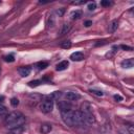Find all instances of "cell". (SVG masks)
I'll list each match as a JSON object with an SVG mask.
<instances>
[{
  "instance_id": "6da1fadb",
  "label": "cell",
  "mask_w": 134,
  "mask_h": 134,
  "mask_svg": "<svg viewBox=\"0 0 134 134\" xmlns=\"http://www.w3.org/2000/svg\"><path fill=\"white\" fill-rule=\"evenodd\" d=\"M25 122V116L19 111H13L5 116V124L9 127L22 126Z\"/></svg>"
},
{
  "instance_id": "7a4b0ae2",
  "label": "cell",
  "mask_w": 134,
  "mask_h": 134,
  "mask_svg": "<svg viewBox=\"0 0 134 134\" xmlns=\"http://www.w3.org/2000/svg\"><path fill=\"white\" fill-rule=\"evenodd\" d=\"M81 113L83 115V118H84V121L88 125H92L95 122V117L92 113V109H91V106L90 104L88 103H84L81 107Z\"/></svg>"
},
{
  "instance_id": "3957f363",
  "label": "cell",
  "mask_w": 134,
  "mask_h": 134,
  "mask_svg": "<svg viewBox=\"0 0 134 134\" xmlns=\"http://www.w3.org/2000/svg\"><path fill=\"white\" fill-rule=\"evenodd\" d=\"M53 109V100L51 98H47L42 100V103L40 104V110L43 113H50Z\"/></svg>"
},
{
  "instance_id": "277c9868",
  "label": "cell",
  "mask_w": 134,
  "mask_h": 134,
  "mask_svg": "<svg viewBox=\"0 0 134 134\" xmlns=\"http://www.w3.org/2000/svg\"><path fill=\"white\" fill-rule=\"evenodd\" d=\"M61 114L64 122L69 127H73V110H70L68 112H62Z\"/></svg>"
},
{
  "instance_id": "5b68a950",
  "label": "cell",
  "mask_w": 134,
  "mask_h": 134,
  "mask_svg": "<svg viewBox=\"0 0 134 134\" xmlns=\"http://www.w3.org/2000/svg\"><path fill=\"white\" fill-rule=\"evenodd\" d=\"M58 108L60 109L61 113L62 112H68L70 110H72V107H71V104L66 102V100H60L58 103Z\"/></svg>"
},
{
  "instance_id": "8992f818",
  "label": "cell",
  "mask_w": 134,
  "mask_h": 134,
  "mask_svg": "<svg viewBox=\"0 0 134 134\" xmlns=\"http://www.w3.org/2000/svg\"><path fill=\"white\" fill-rule=\"evenodd\" d=\"M30 71H31V68H30L29 66H23V67H20V68L18 69L19 74H20L21 76H23V77L28 76V75L30 74Z\"/></svg>"
},
{
  "instance_id": "52a82bcc",
  "label": "cell",
  "mask_w": 134,
  "mask_h": 134,
  "mask_svg": "<svg viewBox=\"0 0 134 134\" xmlns=\"http://www.w3.org/2000/svg\"><path fill=\"white\" fill-rule=\"evenodd\" d=\"M65 96H66V98H67L68 100H71V102H73V100H77V99L81 97V95H80L79 93L73 92V91H68V92L65 94Z\"/></svg>"
},
{
  "instance_id": "ba28073f",
  "label": "cell",
  "mask_w": 134,
  "mask_h": 134,
  "mask_svg": "<svg viewBox=\"0 0 134 134\" xmlns=\"http://www.w3.org/2000/svg\"><path fill=\"white\" fill-rule=\"evenodd\" d=\"M133 66H134V60H133L132 58L126 59V60H124V61L121 62V67H122V68L130 69V68H132Z\"/></svg>"
},
{
  "instance_id": "9c48e42d",
  "label": "cell",
  "mask_w": 134,
  "mask_h": 134,
  "mask_svg": "<svg viewBox=\"0 0 134 134\" xmlns=\"http://www.w3.org/2000/svg\"><path fill=\"white\" fill-rule=\"evenodd\" d=\"M51 130H52V127H51V125H50V124L45 122V124H42V125H41L40 132H41L42 134H48Z\"/></svg>"
},
{
  "instance_id": "30bf717a",
  "label": "cell",
  "mask_w": 134,
  "mask_h": 134,
  "mask_svg": "<svg viewBox=\"0 0 134 134\" xmlns=\"http://www.w3.org/2000/svg\"><path fill=\"white\" fill-rule=\"evenodd\" d=\"M120 134H134V129L132 125H126L122 129L119 130Z\"/></svg>"
},
{
  "instance_id": "8fae6325",
  "label": "cell",
  "mask_w": 134,
  "mask_h": 134,
  "mask_svg": "<svg viewBox=\"0 0 134 134\" xmlns=\"http://www.w3.org/2000/svg\"><path fill=\"white\" fill-rule=\"evenodd\" d=\"M70 59H71L72 61H76V62H79V61H82V60L84 59V54H83L82 52H80V51H76V52L71 53Z\"/></svg>"
},
{
  "instance_id": "7c38bea8",
  "label": "cell",
  "mask_w": 134,
  "mask_h": 134,
  "mask_svg": "<svg viewBox=\"0 0 134 134\" xmlns=\"http://www.w3.org/2000/svg\"><path fill=\"white\" fill-rule=\"evenodd\" d=\"M117 27H118V20H112L111 22H110V24H109V32H111V34H113L116 29H117Z\"/></svg>"
},
{
  "instance_id": "4fadbf2b",
  "label": "cell",
  "mask_w": 134,
  "mask_h": 134,
  "mask_svg": "<svg viewBox=\"0 0 134 134\" xmlns=\"http://www.w3.org/2000/svg\"><path fill=\"white\" fill-rule=\"evenodd\" d=\"M22 132H23V127L22 126H18V127H13L7 132V134H22Z\"/></svg>"
},
{
  "instance_id": "5bb4252c",
  "label": "cell",
  "mask_w": 134,
  "mask_h": 134,
  "mask_svg": "<svg viewBox=\"0 0 134 134\" xmlns=\"http://www.w3.org/2000/svg\"><path fill=\"white\" fill-rule=\"evenodd\" d=\"M68 65H69L68 61H62V62H60V63L57 65L55 69H57L58 71H62V70H65V69H67Z\"/></svg>"
},
{
  "instance_id": "9a60e30c",
  "label": "cell",
  "mask_w": 134,
  "mask_h": 134,
  "mask_svg": "<svg viewBox=\"0 0 134 134\" xmlns=\"http://www.w3.org/2000/svg\"><path fill=\"white\" fill-rule=\"evenodd\" d=\"M70 17H71V19H73V20L81 18V17H82V10H81V9H77V10H73V12L70 14Z\"/></svg>"
},
{
  "instance_id": "2e32d148",
  "label": "cell",
  "mask_w": 134,
  "mask_h": 134,
  "mask_svg": "<svg viewBox=\"0 0 134 134\" xmlns=\"http://www.w3.org/2000/svg\"><path fill=\"white\" fill-rule=\"evenodd\" d=\"M70 28H71V26H70L69 24H63V25H62V28H61L60 34H61V35H66V34L70 30Z\"/></svg>"
},
{
  "instance_id": "e0dca14e",
  "label": "cell",
  "mask_w": 134,
  "mask_h": 134,
  "mask_svg": "<svg viewBox=\"0 0 134 134\" xmlns=\"http://www.w3.org/2000/svg\"><path fill=\"white\" fill-rule=\"evenodd\" d=\"M62 48H65V49H67V48H70L71 47V41L70 40H66V41H63L62 43H61V45H60Z\"/></svg>"
},
{
  "instance_id": "ac0fdd59",
  "label": "cell",
  "mask_w": 134,
  "mask_h": 134,
  "mask_svg": "<svg viewBox=\"0 0 134 134\" xmlns=\"http://www.w3.org/2000/svg\"><path fill=\"white\" fill-rule=\"evenodd\" d=\"M36 66L38 67V69L42 70V69H45L46 67H48V63H47V62H44V61H42V62H39V63H37V65H36Z\"/></svg>"
},
{
  "instance_id": "d6986e66",
  "label": "cell",
  "mask_w": 134,
  "mask_h": 134,
  "mask_svg": "<svg viewBox=\"0 0 134 134\" xmlns=\"http://www.w3.org/2000/svg\"><path fill=\"white\" fill-rule=\"evenodd\" d=\"M41 83H42V82H41L40 80H35V81L28 82V86H29V87H37V86H39Z\"/></svg>"
},
{
  "instance_id": "ffe728a7",
  "label": "cell",
  "mask_w": 134,
  "mask_h": 134,
  "mask_svg": "<svg viewBox=\"0 0 134 134\" xmlns=\"http://www.w3.org/2000/svg\"><path fill=\"white\" fill-rule=\"evenodd\" d=\"M10 105H12L14 108H16V107L19 105V99H18L17 97H13V98L10 99Z\"/></svg>"
},
{
  "instance_id": "44dd1931",
  "label": "cell",
  "mask_w": 134,
  "mask_h": 134,
  "mask_svg": "<svg viewBox=\"0 0 134 134\" xmlns=\"http://www.w3.org/2000/svg\"><path fill=\"white\" fill-rule=\"evenodd\" d=\"M6 114H7V109L4 106L0 105V116H4Z\"/></svg>"
},
{
  "instance_id": "7402d4cb",
  "label": "cell",
  "mask_w": 134,
  "mask_h": 134,
  "mask_svg": "<svg viewBox=\"0 0 134 134\" xmlns=\"http://www.w3.org/2000/svg\"><path fill=\"white\" fill-rule=\"evenodd\" d=\"M90 92L93 93V94H95V95H97V96H103V94H104L100 90H95V89H91Z\"/></svg>"
},
{
  "instance_id": "603a6c76",
  "label": "cell",
  "mask_w": 134,
  "mask_h": 134,
  "mask_svg": "<svg viewBox=\"0 0 134 134\" xmlns=\"http://www.w3.org/2000/svg\"><path fill=\"white\" fill-rule=\"evenodd\" d=\"M87 7H88L89 10H94L95 7H96V4H95V2H89Z\"/></svg>"
},
{
  "instance_id": "cb8c5ba5",
  "label": "cell",
  "mask_w": 134,
  "mask_h": 134,
  "mask_svg": "<svg viewBox=\"0 0 134 134\" xmlns=\"http://www.w3.org/2000/svg\"><path fill=\"white\" fill-rule=\"evenodd\" d=\"M4 60H5L6 62H14V61H15V58H14L13 54H9V55L4 57Z\"/></svg>"
},
{
  "instance_id": "d4e9b609",
  "label": "cell",
  "mask_w": 134,
  "mask_h": 134,
  "mask_svg": "<svg viewBox=\"0 0 134 134\" xmlns=\"http://www.w3.org/2000/svg\"><path fill=\"white\" fill-rule=\"evenodd\" d=\"M61 92L60 91H54V93H52L51 94V97H53V98H58V97H60L61 96Z\"/></svg>"
},
{
  "instance_id": "484cf974",
  "label": "cell",
  "mask_w": 134,
  "mask_h": 134,
  "mask_svg": "<svg viewBox=\"0 0 134 134\" xmlns=\"http://www.w3.org/2000/svg\"><path fill=\"white\" fill-rule=\"evenodd\" d=\"M64 12H65V9L64 8H60V9H57V15L59 16V17H62L63 16V14H64Z\"/></svg>"
},
{
  "instance_id": "4316f807",
  "label": "cell",
  "mask_w": 134,
  "mask_h": 134,
  "mask_svg": "<svg viewBox=\"0 0 134 134\" xmlns=\"http://www.w3.org/2000/svg\"><path fill=\"white\" fill-rule=\"evenodd\" d=\"M110 4H111V3H110L109 1H106V0H103V1L100 2V5H102V6H109Z\"/></svg>"
},
{
  "instance_id": "83f0119b",
  "label": "cell",
  "mask_w": 134,
  "mask_h": 134,
  "mask_svg": "<svg viewBox=\"0 0 134 134\" xmlns=\"http://www.w3.org/2000/svg\"><path fill=\"white\" fill-rule=\"evenodd\" d=\"M114 99H115L116 102H121V100H122V96H120V95H118V94H115V95H114Z\"/></svg>"
},
{
  "instance_id": "f1b7e54d",
  "label": "cell",
  "mask_w": 134,
  "mask_h": 134,
  "mask_svg": "<svg viewBox=\"0 0 134 134\" xmlns=\"http://www.w3.org/2000/svg\"><path fill=\"white\" fill-rule=\"evenodd\" d=\"M122 49H125V50H132V47H130V46H127V45H121L120 46Z\"/></svg>"
},
{
  "instance_id": "f546056e",
  "label": "cell",
  "mask_w": 134,
  "mask_h": 134,
  "mask_svg": "<svg viewBox=\"0 0 134 134\" xmlns=\"http://www.w3.org/2000/svg\"><path fill=\"white\" fill-rule=\"evenodd\" d=\"M90 25H92V21H86L85 22V26L86 27H89Z\"/></svg>"
},
{
  "instance_id": "4dcf8cb0",
  "label": "cell",
  "mask_w": 134,
  "mask_h": 134,
  "mask_svg": "<svg viewBox=\"0 0 134 134\" xmlns=\"http://www.w3.org/2000/svg\"><path fill=\"white\" fill-rule=\"evenodd\" d=\"M3 99H4V96L1 95V96H0V102H3Z\"/></svg>"
},
{
  "instance_id": "1f68e13d",
  "label": "cell",
  "mask_w": 134,
  "mask_h": 134,
  "mask_svg": "<svg viewBox=\"0 0 134 134\" xmlns=\"http://www.w3.org/2000/svg\"><path fill=\"white\" fill-rule=\"evenodd\" d=\"M0 3H1V1H0Z\"/></svg>"
}]
</instances>
